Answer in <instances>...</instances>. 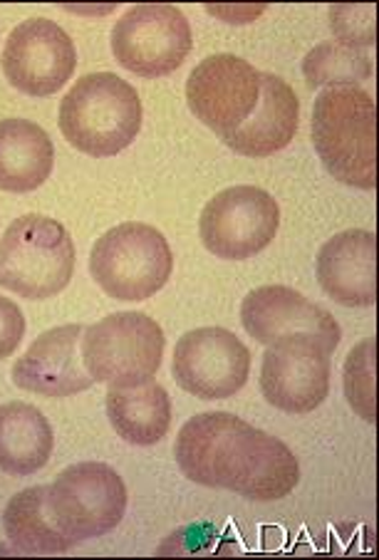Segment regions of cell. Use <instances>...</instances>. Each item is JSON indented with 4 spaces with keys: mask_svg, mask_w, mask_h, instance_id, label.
I'll return each mask as SVG.
<instances>
[{
    "mask_svg": "<svg viewBox=\"0 0 379 560\" xmlns=\"http://www.w3.org/2000/svg\"><path fill=\"white\" fill-rule=\"evenodd\" d=\"M312 144L332 179L372 191L377 186V107L363 88L320 92L312 107Z\"/></svg>",
    "mask_w": 379,
    "mask_h": 560,
    "instance_id": "2",
    "label": "cell"
},
{
    "mask_svg": "<svg viewBox=\"0 0 379 560\" xmlns=\"http://www.w3.org/2000/svg\"><path fill=\"white\" fill-rule=\"evenodd\" d=\"M261 78L251 62L236 55H211L191 70L187 102L199 122L226 137L253 115L261 100Z\"/></svg>",
    "mask_w": 379,
    "mask_h": 560,
    "instance_id": "10",
    "label": "cell"
},
{
    "mask_svg": "<svg viewBox=\"0 0 379 560\" xmlns=\"http://www.w3.org/2000/svg\"><path fill=\"white\" fill-rule=\"evenodd\" d=\"M174 380L189 395L214 402L244 389L251 352L226 328H199L181 335L174 350Z\"/></svg>",
    "mask_w": 379,
    "mask_h": 560,
    "instance_id": "13",
    "label": "cell"
},
{
    "mask_svg": "<svg viewBox=\"0 0 379 560\" xmlns=\"http://www.w3.org/2000/svg\"><path fill=\"white\" fill-rule=\"evenodd\" d=\"M3 74L31 97L55 95L72 78L78 50L72 37L48 18H27L13 27L3 48Z\"/></svg>",
    "mask_w": 379,
    "mask_h": 560,
    "instance_id": "12",
    "label": "cell"
},
{
    "mask_svg": "<svg viewBox=\"0 0 379 560\" xmlns=\"http://www.w3.org/2000/svg\"><path fill=\"white\" fill-rule=\"evenodd\" d=\"M50 454L52 429L38 407L0 405V471L31 476L48 464Z\"/></svg>",
    "mask_w": 379,
    "mask_h": 560,
    "instance_id": "20",
    "label": "cell"
},
{
    "mask_svg": "<svg viewBox=\"0 0 379 560\" xmlns=\"http://www.w3.org/2000/svg\"><path fill=\"white\" fill-rule=\"evenodd\" d=\"M345 395L350 407L365 419L375 422V340L367 338L350 352L345 362Z\"/></svg>",
    "mask_w": 379,
    "mask_h": 560,
    "instance_id": "23",
    "label": "cell"
},
{
    "mask_svg": "<svg viewBox=\"0 0 379 560\" xmlns=\"http://www.w3.org/2000/svg\"><path fill=\"white\" fill-rule=\"evenodd\" d=\"M75 273V244L60 221L25 213L0 238V288L48 301L62 293Z\"/></svg>",
    "mask_w": 379,
    "mask_h": 560,
    "instance_id": "4",
    "label": "cell"
},
{
    "mask_svg": "<svg viewBox=\"0 0 379 560\" xmlns=\"http://www.w3.org/2000/svg\"><path fill=\"white\" fill-rule=\"evenodd\" d=\"M85 325H60L43 332L21 360L13 365L15 387L40 397H72L90 389V377L80 354V340Z\"/></svg>",
    "mask_w": 379,
    "mask_h": 560,
    "instance_id": "15",
    "label": "cell"
},
{
    "mask_svg": "<svg viewBox=\"0 0 379 560\" xmlns=\"http://www.w3.org/2000/svg\"><path fill=\"white\" fill-rule=\"evenodd\" d=\"M263 397L288 415H308L330 392V352L312 335H291L268 345L261 368Z\"/></svg>",
    "mask_w": 379,
    "mask_h": 560,
    "instance_id": "11",
    "label": "cell"
},
{
    "mask_svg": "<svg viewBox=\"0 0 379 560\" xmlns=\"http://www.w3.org/2000/svg\"><path fill=\"white\" fill-rule=\"evenodd\" d=\"M25 335V317L13 301L0 295V360L11 358Z\"/></svg>",
    "mask_w": 379,
    "mask_h": 560,
    "instance_id": "25",
    "label": "cell"
},
{
    "mask_svg": "<svg viewBox=\"0 0 379 560\" xmlns=\"http://www.w3.org/2000/svg\"><path fill=\"white\" fill-rule=\"evenodd\" d=\"M316 273L332 301L345 307H372L377 303V236L350 229L320 248Z\"/></svg>",
    "mask_w": 379,
    "mask_h": 560,
    "instance_id": "16",
    "label": "cell"
},
{
    "mask_svg": "<svg viewBox=\"0 0 379 560\" xmlns=\"http://www.w3.org/2000/svg\"><path fill=\"white\" fill-rule=\"evenodd\" d=\"M107 417L119 439L134 446H152L162 442L169 432V392L154 380H146L134 387H109Z\"/></svg>",
    "mask_w": 379,
    "mask_h": 560,
    "instance_id": "19",
    "label": "cell"
},
{
    "mask_svg": "<svg viewBox=\"0 0 379 560\" xmlns=\"http://www.w3.org/2000/svg\"><path fill=\"white\" fill-rule=\"evenodd\" d=\"M112 52L140 78H164L191 52V25L174 5H134L112 27Z\"/></svg>",
    "mask_w": 379,
    "mask_h": 560,
    "instance_id": "9",
    "label": "cell"
},
{
    "mask_svg": "<svg viewBox=\"0 0 379 560\" xmlns=\"http://www.w3.org/2000/svg\"><path fill=\"white\" fill-rule=\"evenodd\" d=\"M240 323L261 345H273L291 335H312L332 354L342 340L340 325L325 307L285 285H263L248 293L240 305Z\"/></svg>",
    "mask_w": 379,
    "mask_h": 560,
    "instance_id": "14",
    "label": "cell"
},
{
    "mask_svg": "<svg viewBox=\"0 0 379 560\" xmlns=\"http://www.w3.org/2000/svg\"><path fill=\"white\" fill-rule=\"evenodd\" d=\"M164 345V330L150 315L115 313L85 328L82 362L95 382L134 387L159 372Z\"/></svg>",
    "mask_w": 379,
    "mask_h": 560,
    "instance_id": "6",
    "label": "cell"
},
{
    "mask_svg": "<svg viewBox=\"0 0 379 560\" xmlns=\"http://www.w3.org/2000/svg\"><path fill=\"white\" fill-rule=\"evenodd\" d=\"M48 511L60 534L78 546L122 524L127 487L112 466L72 464L48 487Z\"/></svg>",
    "mask_w": 379,
    "mask_h": 560,
    "instance_id": "7",
    "label": "cell"
},
{
    "mask_svg": "<svg viewBox=\"0 0 379 560\" xmlns=\"http://www.w3.org/2000/svg\"><path fill=\"white\" fill-rule=\"evenodd\" d=\"M3 528L11 544L33 556H52L75 548L64 538L48 511V487H31L8 501Z\"/></svg>",
    "mask_w": 379,
    "mask_h": 560,
    "instance_id": "21",
    "label": "cell"
},
{
    "mask_svg": "<svg viewBox=\"0 0 379 560\" xmlns=\"http://www.w3.org/2000/svg\"><path fill=\"white\" fill-rule=\"evenodd\" d=\"M174 256L164 233L150 223H122L109 229L90 254V273L115 301H150L171 276Z\"/></svg>",
    "mask_w": 379,
    "mask_h": 560,
    "instance_id": "5",
    "label": "cell"
},
{
    "mask_svg": "<svg viewBox=\"0 0 379 560\" xmlns=\"http://www.w3.org/2000/svg\"><path fill=\"white\" fill-rule=\"evenodd\" d=\"M303 74L310 88H357L372 78V58L345 43H320L303 60Z\"/></svg>",
    "mask_w": 379,
    "mask_h": 560,
    "instance_id": "22",
    "label": "cell"
},
{
    "mask_svg": "<svg viewBox=\"0 0 379 560\" xmlns=\"http://www.w3.org/2000/svg\"><path fill=\"white\" fill-rule=\"evenodd\" d=\"M300 102L279 74L263 72L261 100L253 115L234 132L221 137L228 149L244 156H271L293 142L298 132Z\"/></svg>",
    "mask_w": 379,
    "mask_h": 560,
    "instance_id": "17",
    "label": "cell"
},
{
    "mask_svg": "<svg viewBox=\"0 0 379 560\" xmlns=\"http://www.w3.org/2000/svg\"><path fill=\"white\" fill-rule=\"evenodd\" d=\"M279 226L281 209L271 194L258 186H230L206 203L199 233L214 256L248 260L271 244Z\"/></svg>",
    "mask_w": 379,
    "mask_h": 560,
    "instance_id": "8",
    "label": "cell"
},
{
    "mask_svg": "<svg viewBox=\"0 0 379 560\" xmlns=\"http://www.w3.org/2000/svg\"><path fill=\"white\" fill-rule=\"evenodd\" d=\"M174 456L189 481L251 501L285 499L300 481V464L281 439L228 412L191 417L181 427Z\"/></svg>",
    "mask_w": 379,
    "mask_h": 560,
    "instance_id": "1",
    "label": "cell"
},
{
    "mask_svg": "<svg viewBox=\"0 0 379 560\" xmlns=\"http://www.w3.org/2000/svg\"><path fill=\"white\" fill-rule=\"evenodd\" d=\"M142 100L137 90L112 72L80 78L60 102V129L82 154L117 156L142 129Z\"/></svg>",
    "mask_w": 379,
    "mask_h": 560,
    "instance_id": "3",
    "label": "cell"
},
{
    "mask_svg": "<svg viewBox=\"0 0 379 560\" xmlns=\"http://www.w3.org/2000/svg\"><path fill=\"white\" fill-rule=\"evenodd\" d=\"M375 5H332L330 27L340 37V43L353 45H375Z\"/></svg>",
    "mask_w": 379,
    "mask_h": 560,
    "instance_id": "24",
    "label": "cell"
},
{
    "mask_svg": "<svg viewBox=\"0 0 379 560\" xmlns=\"http://www.w3.org/2000/svg\"><path fill=\"white\" fill-rule=\"evenodd\" d=\"M55 162L50 135L27 119L0 122V189L25 194L48 182Z\"/></svg>",
    "mask_w": 379,
    "mask_h": 560,
    "instance_id": "18",
    "label": "cell"
}]
</instances>
